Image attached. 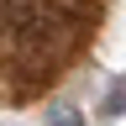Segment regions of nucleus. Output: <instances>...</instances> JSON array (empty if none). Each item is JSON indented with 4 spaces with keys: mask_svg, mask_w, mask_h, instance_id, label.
Returning <instances> with one entry per match:
<instances>
[{
    "mask_svg": "<svg viewBox=\"0 0 126 126\" xmlns=\"http://www.w3.org/2000/svg\"><path fill=\"white\" fill-rule=\"evenodd\" d=\"M105 116H126V74L110 84V94H105Z\"/></svg>",
    "mask_w": 126,
    "mask_h": 126,
    "instance_id": "nucleus-1",
    "label": "nucleus"
},
{
    "mask_svg": "<svg viewBox=\"0 0 126 126\" xmlns=\"http://www.w3.org/2000/svg\"><path fill=\"white\" fill-rule=\"evenodd\" d=\"M47 126H84V116L74 105H58V110H47Z\"/></svg>",
    "mask_w": 126,
    "mask_h": 126,
    "instance_id": "nucleus-2",
    "label": "nucleus"
}]
</instances>
